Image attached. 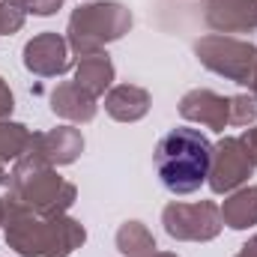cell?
Masks as SVG:
<instances>
[{
	"label": "cell",
	"instance_id": "1",
	"mask_svg": "<svg viewBox=\"0 0 257 257\" xmlns=\"http://www.w3.org/2000/svg\"><path fill=\"white\" fill-rule=\"evenodd\" d=\"M209 162H212L209 144L194 128H174L156 147V171H159L165 189L177 194L194 192L203 183Z\"/></svg>",
	"mask_w": 257,
	"mask_h": 257
}]
</instances>
